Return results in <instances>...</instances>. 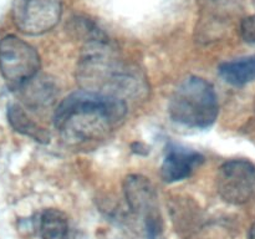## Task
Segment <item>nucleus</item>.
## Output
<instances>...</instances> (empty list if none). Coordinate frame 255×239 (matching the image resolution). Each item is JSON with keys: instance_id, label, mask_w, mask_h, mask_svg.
Instances as JSON below:
<instances>
[{"instance_id": "9b49d317", "label": "nucleus", "mask_w": 255, "mask_h": 239, "mask_svg": "<svg viewBox=\"0 0 255 239\" xmlns=\"http://www.w3.org/2000/svg\"><path fill=\"white\" fill-rule=\"evenodd\" d=\"M69 229V221L64 212L50 208L40 214L37 231L41 239H67Z\"/></svg>"}, {"instance_id": "9d476101", "label": "nucleus", "mask_w": 255, "mask_h": 239, "mask_svg": "<svg viewBox=\"0 0 255 239\" xmlns=\"http://www.w3.org/2000/svg\"><path fill=\"white\" fill-rule=\"evenodd\" d=\"M7 120L12 128L19 133L30 137L39 143H49L50 142L49 132L44 127L37 124L34 120L30 119L29 115L20 105L11 104L7 106Z\"/></svg>"}, {"instance_id": "423d86ee", "label": "nucleus", "mask_w": 255, "mask_h": 239, "mask_svg": "<svg viewBox=\"0 0 255 239\" xmlns=\"http://www.w3.org/2000/svg\"><path fill=\"white\" fill-rule=\"evenodd\" d=\"M61 12V0H14L12 21L24 34L41 35L56 26Z\"/></svg>"}, {"instance_id": "6e6552de", "label": "nucleus", "mask_w": 255, "mask_h": 239, "mask_svg": "<svg viewBox=\"0 0 255 239\" xmlns=\"http://www.w3.org/2000/svg\"><path fill=\"white\" fill-rule=\"evenodd\" d=\"M203 162L204 157L199 152L171 143L167 147L162 163L161 177L167 183L183 181L198 169Z\"/></svg>"}, {"instance_id": "20e7f679", "label": "nucleus", "mask_w": 255, "mask_h": 239, "mask_svg": "<svg viewBox=\"0 0 255 239\" xmlns=\"http://www.w3.org/2000/svg\"><path fill=\"white\" fill-rule=\"evenodd\" d=\"M40 70L36 50L15 35L0 40V72L11 89L19 90L34 79Z\"/></svg>"}, {"instance_id": "1a4fd4ad", "label": "nucleus", "mask_w": 255, "mask_h": 239, "mask_svg": "<svg viewBox=\"0 0 255 239\" xmlns=\"http://www.w3.org/2000/svg\"><path fill=\"white\" fill-rule=\"evenodd\" d=\"M222 79L232 86H244L255 81V55L226 61L219 65Z\"/></svg>"}, {"instance_id": "2eb2a0df", "label": "nucleus", "mask_w": 255, "mask_h": 239, "mask_svg": "<svg viewBox=\"0 0 255 239\" xmlns=\"http://www.w3.org/2000/svg\"><path fill=\"white\" fill-rule=\"evenodd\" d=\"M249 239H255V223L251 228V232H249Z\"/></svg>"}, {"instance_id": "f8f14e48", "label": "nucleus", "mask_w": 255, "mask_h": 239, "mask_svg": "<svg viewBox=\"0 0 255 239\" xmlns=\"http://www.w3.org/2000/svg\"><path fill=\"white\" fill-rule=\"evenodd\" d=\"M19 90H24V100L29 106H47L54 101L55 87L51 82L46 81V79L37 80L35 76Z\"/></svg>"}, {"instance_id": "0eeeda50", "label": "nucleus", "mask_w": 255, "mask_h": 239, "mask_svg": "<svg viewBox=\"0 0 255 239\" xmlns=\"http://www.w3.org/2000/svg\"><path fill=\"white\" fill-rule=\"evenodd\" d=\"M255 189V166L248 159H231L217 173V191L226 202L243 204Z\"/></svg>"}, {"instance_id": "4468645a", "label": "nucleus", "mask_w": 255, "mask_h": 239, "mask_svg": "<svg viewBox=\"0 0 255 239\" xmlns=\"http://www.w3.org/2000/svg\"><path fill=\"white\" fill-rule=\"evenodd\" d=\"M238 1L239 0H204L207 6L218 15H223L224 12L233 9L234 6H237Z\"/></svg>"}, {"instance_id": "ddd939ff", "label": "nucleus", "mask_w": 255, "mask_h": 239, "mask_svg": "<svg viewBox=\"0 0 255 239\" xmlns=\"http://www.w3.org/2000/svg\"><path fill=\"white\" fill-rule=\"evenodd\" d=\"M239 30L244 41L248 44H255V14L242 20Z\"/></svg>"}, {"instance_id": "f03ea898", "label": "nucleus", "mask_w": 255, "mask_h": 239, "mask_svg": "<svg viewBox=\"0 0 255 239\" xmlns=\"http://www.w3.org/2000/svg\"><path fill=\"white\" fill-rule=\"evenodd\" d=\"M85 50L77 67L82 89L122 100L138 89L139 77L119 61L107 39L86 44Z\"/></svg>"}, {"instance_id": "f257e3e1", "label": "nucleus", "mask_w": 255, "mask_h": 239, "mask_svg": "<svg viewBox=\"0 0 255 239\" xmlns=\"http://www.w3.org/2000/svg\"><path fill=\"white\" fill-rule=\"evenodd\" d=\"M125 100L81 90L65 97L54 114V124L71 144L109 136L126 116Z\"/></svg>"}, {"instance_id": "7ed1b4c3", "label": "nucleus", "mask_w": 255, "mask_h": 239, "mask_svg": "<svg viewBox=\"0 0 255 239\" xmlns=\"http://www.w3.org/2000/svg\"><path fill=\"white\" fill-rule=\"evenodd\" d=\"M219 105L211 82L189 76L177 86L168 102V114L177 123L191 128H208L218 117Z\"/></svg>"}, {"instance_id": "39448f33", "label": "nucleus", "mask_w": 255, "mask_h": 239, "mask_svg": "<svg viewBox=\"0 0 255 239\" xmlns=\"http://www.w3.org/2000/svg\"><path fill=\"white\" fill-rule=\"evenodd\" d=\"M124 192L131 212L143 223L147 238H156L162 231V217L153 184L141 174H129L124 181Z\"/></svg>"}]
</instances>
